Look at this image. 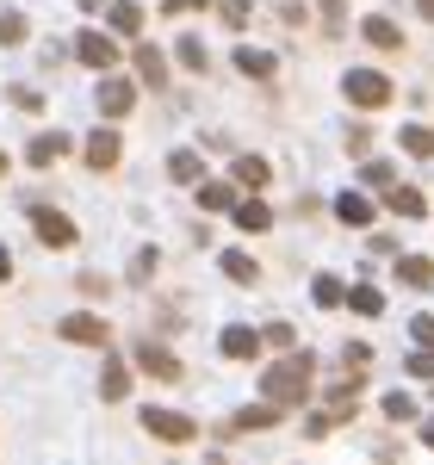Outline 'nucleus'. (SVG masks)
Wrapping results in <instances>:
<instances>
[{
    "mask_svg": "<svg viewBox=\"0 0 434 465\" xmlns=\"http://www.w3.org/2000/svg\"><path fill=\"white\" fill-rule=\"evenodd\" d=\"M311 366H317L311 354H286L280 366L261 372V391L273 397L280 410H286V403H304V397H311Z\"/></svg>",
    "mask_w": 434,
    "mask_h": 465,
    "instance_id": "f257e3e1",
    "label": "nucleus"
},
{
    "mask_svg": "<svg viewBox=\"0 0 434 465\" xmlns=\"http://www.w3.org/2000/svg\"><path fill=\"white\" fill-rule=\"evenodd\" d=\"M56 335H63V341H74V348H106V341H112L106 317H94V311H74V317H56Z\"/></svg>",
    "mask_w": 434,
    "mask_h": 465,
    "instance_id": "f03ea898",
    "label": "nucleus"
},
{
    "mask_svg": "<svg viewBox=\"0 0 434 465\" xmlns=\"http://www.w3.org/2000/svg\"><path fill=\"white\" fill-rule=\"evenodd\" d=\"M143 429L155 434V440H168V447H186V440L199 434V422L181 416V410H155V403H149V410H143Z\"/></svg>",
    "mask_w": 434,
    "mask_h": 465,
    "instance_id": "7ed1b4c3",
    "label": "nucleus"
},
{
    "mask_svg": "<svg viewBox=\"0 0 434 465\" xmlns=\"http://www.w3.org/2000/svg\"><path fill=\"white\" fill-rule=\"evenodd\" d=\"M341 94H348L354 106H385V100H391V81H385L379 69H354L348 81H341Z\"/></svg>",
    "mask_w": 434,
    "mask_h": 465,
    "instance_id": "20e7f679",
    "label": "nucleus"
},
{
    "mask_svg": "<svg viewBox=\"0 0 434 465\" xmlns=\"http://www.w3.org/2000/svg\"><path fill=\"white\" fill-rule=\"evenodd\" d=\"M74 56L87 63V69H118V44L106 32H81L74 37Z\"/></svg>",
    "mask_w": 434,
    "mask_h": 465,
    "instance_id": "39448f33",
    "label": "nucleus"
},
{
    "mask_svg": "<svg viewBox=\"0 0 434 465\" xmlns=\"http://www.w3.org/2000/svg\"><path fill=\"white\" fill-rule=\"evenodd\" d=\"M32 223H37V242L44 249H74V223L63 212H32Z\"/></svg>",
    "mask_w": 434,
    "mask_h": 465,
    "instance_id": "423d86ee",
    "label": "nucleus"
},
{
    "mask_svg": "<svg viewBox=\"0 0 434 465\" xmlns=\"http://www.w3.org/2000/svg\"><path fill=\"white\" fill-rule=\"evenodd\" d=\"M131 106H137V87H131L124 74H106V81H100V112H112V118H124Z\"/></svg>",
    "mask_w": 434,
    "mask_h": 465,
    "instance_id": "0eeeda50",
    "label": "nucleus"
},
{
    "mask_svg": "<svg viewBox=\"0 0 434 465\" xmlns=\"http://www.w3.org/2000/svg\"><path fill=\"white\" fill-rule=\"evenodd\" d=\"M137 366H143L149 379H162V385H174V379H181V360L168 354V348H155V341H143V348H137Z\"/></svg>",
    "mask_w": 434,
    "mask_h": 465,
    "instance_id": "6e6552de",
    "label": "nucleus"
},
{
    "mask_svg": "<svg viewBox=\"0 0 434 465\" xmlns=\"http://www.w3.org/2000/svg\"><path fill=\"white\" fill-rule=\"evenodd\" d=\"M63 155H69V137H63V131H44V137H32V149H25L32 168H56Z\"/></svg>",
    "mask_w": 434,
    "mask_h": 465,
    "instance_id": "1a4fd4ad",
    "label": "nucleus"
},
{
    "mask_svg": "<svg viewBox=\"0 0 434 465\" xmlns=\"http://www.w3.org/2000/svg\"><path fill=\"white\" fill-rule=\"evenodd\" d=\"M118 155H124L118 131H94V137H87V168H100V174H106V168H118Z\"/></svg>",
    "mask_w": 434,
    "mask_h": 465,
    "instance_id": "9d476101",
    "label": "nucleus"
},
{
    "mask_svg": "<svg viewBox=\"0 0 434 465\" xmlns=\"http://www.w3.org/2000/svg\"><path fill=\"white\" fill-rule=\"evenodd\" d=\"M273 422H280V403H273V397H267V403H249V410H236V416H230V429H273Z\"/></svg>",
    "mask_w": 434,
    "mask_h": 465,
    "instance_id": "9b49d317",
    "label": "nucleus"
},
{
    "mask_svg": "<svg viewBox=\"0 0 434 465\" xmlns=\"http://www.w3.org/2000/svg\"><path fill=\"white\" fill-rule=\"evenodd\" d=\"M199 205L205 212H236V186L230 180H199Z\"/></svg>",
    "mask_w": 434,
    "mask_h": 465,
    "instance_id": "f8f14e48",
    "label": "nucleus"
},
{
    "mask_svg": "<svg viewBox=\"0 0 434 465\" xmlns=\"http://www.w3.org/2000/svg\"><path fill=\"white\" fill-rule=\"evenodd\" d=\"M223 354H230V360H254V354H261V335L242 329V322H236V329H223Z\"/></svg>",
    "mask_w": 434,
    "mask_h": 465,
    "instance_id": "ddd939ff",
    "label": "nucleus"
},
{
    "mask_svg": "<svg viewBox=\"0 0 434 465\" xmlns=\"http://www.w3.org/2000/svg\"><path fill=\"white\" fill-rule=\"evenodd\" d=\"M137 74H143L149 87H162V81H168V56H162L155 44H137Z\"/></svg>",
    "mask_w": 434,
    "mask_h": 465,
    "instance_id": "4468645a",
    "label": "nucleus"
},
{
    "mask_svg": "<svg viewBox=\"0 0 434 465\" xmlns=\"http://www.w3.org/2000/svg\"><path fill=\"white\" fill-rule=\"evenodd\" d=\"M398 273H403V280H409L416 292H429V286H434V261H429V254H403Z\"/></svg>",
    "mask_w": 434,
    "mask_h": 465,
    "instance_id": "2eb2a0df",
    "label": "nucleus"
},
{
    "mask_svg": "<svg viewBox=\"0 0 434 465\" xmlns=\"http://www.w3.org/2000/svg\"><path fill=\"white\" fill-rule=\"evenodd\" d=\"M236 69L249 74V81H273V56H267V50H249V44H242V50H236Z\"/></svg>",
    "mask_w": 434,
    "mask_h": 465,
    "instance_id": "dca6fc26",
    "label": "nucleus"
},
{
    "mask_svg": "<svg viewBox=\"0 0 434 465\" xmlns=\"http://www.w3.org/2000/svg\"><path fill=\"white\" fill-rule=\"evenodd\" d=\"M112 32L137 37V32H143V6H137V0H118V6H112Z\"/></svg>",
    "mask_w": 434,
    "mask_h": 465,
    "instance_id": "f3484780",
    "label": "nucleus"
},
{
    "mask_svg": "<svg viewBox=\"0 0 434 465\" xmlns=\"http://www.w3.org/2000/svg\"><path fill=\"white\" fill-rule=\"evenodd\" d=\"M199 174H205V168H199V155H192V149H174V155H168V180L199 186Z\"/></svg>",
    "mask_w": 434,
    "mask_h": 465,
    "instance_id": "a211bd4d",
    "label": "nucleus"
},
{
    "mask_svg": "<svg viewBox=\"0 0 434 465\" xmlns=\"http://www.w3.org/2000/svg\"><path fill=\"white\" fill-rule=\"evenodd\" d=\"M236 230H267V223H273V212H267V205H261V199H236Z\"/></svg>",
    "mask_w": 434,
    "mask_h": 465,
    "instance_id": "6ab92c4d",
    "label": "nucleus"
},
{
    "mask_svg": "<svg viewBox=\"0 0 434 465\" xmlns=\"http://www.w3.org/2000/svg\"><path fill=\"white\" fill-rule=\"evenodd\" d=\"M174 56H181L186 69H199V74L212 69V50H205V37H192V32H186L181 44H174Z\"/></svg>",
    "mask_w": 434,
    "mask_h": 465,
    "instance_id": "aec40b11",
    "label": "nucleus"
},
{
    "mask_svg": "<svg viewBox=\"0 0 434 465\" xmlns=\"http://www.w3.org/2000/svg\"><path fill=\"white\" fill-rule=\"evenodd\" d=\"M335 217H341V223H354V230H360V223H372V205H366L360 193H341V199H335Z\"/></svg>",
    "mask_w": 434,
    "mask_h": 465,
    "instance_id": "412c9836",
    "label": "nucleus"
},
{
    "mask_svg": "<svg viewBox=\"0 0 434 465\" xmlns=\"http://www.w3.org/2000/svg\"><path fill=\"white\" fill-rule=\"evenodd\" d=\"M366 37H372L379 50H403V32H398V25H391V19H379V13L366 19Z\"/></svg>",
    "mask_w": 434,
    "mask_h": 465,
    "instance_id": "4be33fe9",
    "label": "nucleus"
},
{
    "mask_svg": "<svg viewBox=\"0 0 434 465\" xmlns=\"http://www.w3.org/2000/svg\"><path fill=\"white\" fill-rule=\"evenodd\" d=\"M391 212H398V217H409V223H416V217L429 212V205H422V193H416V186H391Z\"/></svg>",
    "mask_w": 434,
    "mask_h": 465,
    "instance_id": "5701e85b",
    "label": "nucleus"
},
{
    "mask_svg": "<svg viewBox=\"0 0 434 465\" xmlns=\"http://www.w3.org/2000/svg\"><path fill=\"white\" fill-rule=\"evenodd\" d=\"M124 391H131V372H124V366H112V360H106V372H100V397H106V403H118Z\"/></svg>",
    "mask_w": 434,
    "mask_h": 465,
    "instance_id": "b1692460",
    "label": "nucleus"
},
{
    "mask_svg": "<svg viewBox=\"0 0 434 465\" xmlns=\"http://www.w3.org/2000/svg\"><path fill=\"white\" fill-rule=\"evenodd\" d=\"M403 149H409L416 162H429V155H434V131H429V124H409V131H403Z\"/></svg>",
    "mask_w": 434,
    "mask_h": 465,
    "instance_id": "393cba45",
    "label": "nucleus"
},
{
    "mask_svg": "<svg viewBox=\"0 0 434 465\" xmlns=\"http://www.w3.org/2000/svg\"><path fill=\"white\" fill-rule=\"evenodd\" d=\"M267 174H273V168H267L261 155H242V162H236V186H267Z\"/></svg>",
    "mask_w": 434,
    "mask_h": 465,
    "instance_id": "a878e982",
    "label": "nucleus"
},
{
    "mask_svg": "<svg viewBox=\"0 0 434 465\" xmlns=\"http://www.w3.org/2000/svg\"><path fill=\"white\" fill-rule=\"evenodd\" d=\"M223 273H230L236 286H254V261H249L242 249H230V254H223Z\"/></svg>",
    "mask_w": 434,
    "mask_h": 465,
    "instance_id": "bb28decb",
    "label": "nucleus"
},
{
    "mask_svg": "<svg viewBox=\"0 0 434 465\" xmlns=\"http://www.w3.org/2000/svg\"><path fill=\"white\" fill-rule=\"evenodd\" d=\"M311 298H317V304H323V311H335V304H348V292H341V280H317V286H311Z\"/></svg>",
    "mask_w": 434,
    "mask_h": 465,
    "instance_id": "cd10ccee",
    "label": "nucleus"
},
{
    "mask_svg": "<svg viewBox=\"0 0 434 465\" xmlns=\"http://www.w3.org/2000/svg\"><path fill=\"white\" fill-rule=\"evenodd\" d=\"M25 37H32V25H25L19 13H0V44H6V50H13V44H25Z\"/></svg>",
    "mask_w": 434,
    "mask_h": 465,
    "instance_id": "c85d7f7f",
    "label": "nucleus"
},
{
    "mask_svg": "<svg viewBox=\"0 0 434 465\" xmlns=\"http://www.w3.org/2000/svg\"><path fill=\"white\" fill-rule=\"evenodd\" d=\"M217 13H223V25H230V32H242V25H249V0H212Z\"/></svg>",
    "mask_w": 434,
    "mask_h": 465,
    "instance_id": "c756f323",
    "label": "nucleus"
},
{
    "mask_svg": "<svg viewBox=\"0 0 434 465\" xmlns=\"http://www.w3.org/2000/svg\"><path fill=\"white\" fill-rule=\"evenodd\" d=\"M348 304H354L360 317H379V304H385V298H379L372 286H354V292H348Z\"/></svg>",
    "mask_w": 434,
    "mask_h": 465,
    "instance_id": "7c9ffc66",
    "label": "nucleus"
},
{
    "mask_svg": "<svg viewBox=\"0 0 434 465\" xmlns=\"http://www.w3.org/2000/svg\"><path fill=\"white\" fill-rule=\"evenodd\" d=\"M385 416H391V422H409V416H416V397L391 391V397H385Z\"/></svg>",
    "mask_w": 434,
    "mask_h": 465,
    "instance_id": "2f4dec72",
    "label": "nucleus"
},
{
    "mask_svg": "<svg viewBox=\"0 0 434 465\" xmlns=\"http://www.w3.org/2000/svg\"><path fill=\"white\" fill-rule=\"evenodd\" d=\"M155 267H162V261H155V249H137V261H131V286H143Z\"/></svg>",
    "mask_w": 434,
    "mask_h": 465,
    "instance_id": "473e14b6",
    "label": "nucleus"
},
{
    "mask_svg": "<svg viewBox=\"0 0 434 465\" xmlns=\"http://www.w3.org/2000/svg\"><path fill=\"white\" fill-rule=\"evenodd\" d=\"M261 341H267V348H291V322H267Z\"/></svg>",
    "mask_w": 434,
    "mask_h": 465,
    "instance_id": "72a5a7b5",
    "label": "nucleus"
},
{
    "mask_svg": "<svg viewBox=\"0 0 434 465\" xmlns=\"http://www.w3.org/2000/svg\"><path fill=\"white\" fill-rule=\"evenodd\" d=\"M409 372H416V379H434V348H422V354H409Z\"/></svg>",
    "mask_w": 434,
    "mask_h": 465,
    "instance_id": "f704fd0d",
    "label": "nucleus"
},
{
    "mask_svg": "<svg viewBox=\"0 0 434 465\" xmlns=\"http://www.w3.org/2000/svg\"><path fill=\"white\" fill-rule=\"evenodd\" d=\"M6 100H13V106H25V112H37V106H44V100H37V87H13Z\"/></svg>",
    "mask_w": 434,
    "mask_h": 465,
    "instance_id": "c9c22d12",
    "label": "nucleus"
},
{
    "mask_svg": "<svg viewBox=\"0 0 434 465\" xmlns=\"http://www.w3.org/2000/svg\"><path fill=\"white\" fill-rule=\"evenodd\" d=\"M409 335H416L422 348H434V317H416V322H409Z\"/></svg>",
    "mask_w": 434,
    "mask_h": 465,
    "instance_id": "e433bc0d",
    "label": "nucleus"
},
{
    "mask_svg": "<svg viewBox=\"0 0 434 465\" xmlns=\"http://www.w3.org/2000/svg\"><path fill=\"white\" fill-rule=\"evenodd\" d=\"M341 13H348L341 0H323V19H329V25H341Z\"/></svg>",
    "mask_w": 434,
    "mask_h": 465,
    "instance_id": "4c0bfd02",
    "label": "nucleus"
},
{
    "mask_svg": "<svg viewBox=\"0 0 434 465\" xmlns=\"http://www.w3.org/2000/svg\"><path fill=\"white\" fill-rule=\"evenodd\" d=\"M0 280H13V249L0 242Z\"/></svg>",
    "mask_w": 434,
    "mask_h": 465,
    "instance_id": "58836bf2",
    "label": "nucleus"
},
{
    "mask_svg": "<svg viewBox=\"0 0 434 465\" xmlns=\"http://www.w3.org/2000/svg\"><path fill=\"white\" fill-rule=\"evenodd\" d=\"M416 13H422V19H429V25H434V0H416Z\"/></svg>",
    "mask_w": 434,
    "mask_h": 465,
    "instance_id": "ea45409f",
    "label": "nucleus"
},
{
    "mask_svg": "<svg viewBox=\"0 0 434 465\" xmlns=\"http://www.w3.org/2000/svg\"><path fill=\"white\" fill-rule=\"evenodd\" d=\"M81 6H87V13H100V6H106V0H81Z\"/></svg>",
    "mask_w": 434,
    "mask_h": 465,
    "instance_id": "a19ab883",
    "label": "nucleus"
},
{
    "mask_svg": "<svg viewBox=\"0 0 434 465\" xmlns=\"http://www.w3.org/2000/svg\"><path fill=\"white\" fill-rule=\"evenodd\" d=\"M422 440H429V447H434V422H429V429H422Z\"/></svg>",
    "mask_w": 434,
    "mask_h": 465,
    "instance_id": "79ce46f5",
    "label": "nucleus"
},
{
    "mask_svg": "<svg viewBox=\"0 0 434 465\" xmlns=\"http://www.w3.org/2000/svg\"><path fill=\"white\" fill-rule=\"evenodd\" d=\"M0 174H6V155H0Z\"/></svg>",
    "mask_w": 434,
    "mask_h": 465,
    "instance_id": "37998d69",
    "label": "nucleus"
}]
</instances>
